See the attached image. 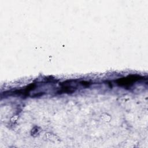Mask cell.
Here are the masks:
<instances>
[{"label":"cell","mask_w":148,"mask_h":148,"mask_svg":"<svg viewBox=\"0 0 148 148\" xmlns=\"http://www.w3.org/2000/svg\"><path fill=\"white\" fill-rule=\"evenodd\" d=\"M142 79L143 77L139 75H131L125 78H120L116 80V84L119 86L129 87L132 86L135 82L140 80Z\"/></svg>","instance_id":"1"},{"label":"cell","mask_w":148,"mask_h":148,"mask_svg":"<svg viewBox=\"0 0 148 148\" xmlns=\"http://www.w3.org/2000/svg\"><path fill=\"white\" fill-rule=\"evenodd\" d=\"M75 91V89L74 87L69 86H64L62 87L61 89L59 90L57 93L58 94L62 93H72Z\"/></svg>","instance_id":"2"},{"label":"cell","mask_w":148,"mask_h":148,"mask_svg":"<svg viewBox=\"0 0 148 148\" xmlns=\"http://www.w3.org/2000/svg\"><path fill=\"white\" fill-rule=\"evenodd\" d=\"M80 84L82 86H84V87H89L90 85H91V84L90 83V82H87V81H82V82H80Z\"/></svg>","instance_id":"3"}]
</instances>
